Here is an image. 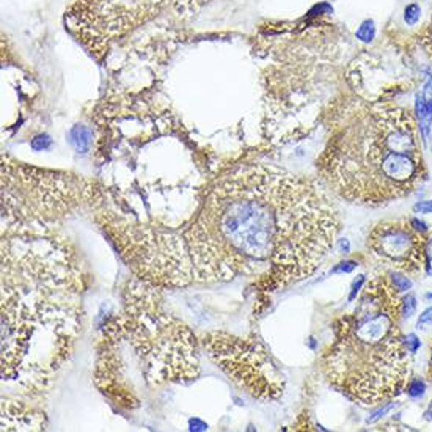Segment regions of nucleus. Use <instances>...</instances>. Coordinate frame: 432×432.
<instances>
[{
	"label": "nucleus",
	"mask_w": 432,
	"mask_h": 432,
	"mask_svg": "<svg viewBox=\"0 0 432 432\" xmlns=\"http://www.w3.org/2000/svg\"><path fill=\"white\" fill-rule=\"evenodd\" d=\"M340 217L315 183L269 163H241L207 189L181 232L158 228L162 286L252 279L277 291L315 274L330 255Z\"/></svg>",
	"instance_id": "f257e3e1"
},
{
	"label": "nucleus",
	"mask_w": 432,
	"mask_h": 432,
	"mask_svg": "<svg viewBox=\"0 0 432 432\" xmlns=\"http://www.w3.org/2000/svg\"><path fill=\"white\" fill-rule=\"evenodd\" d=\"M84 277L49 227L4 225L2 381L41 393L68 363L84 325Z\"/></svg>",
	"instance_id": "f03ea898"
},
{
	"label": "nucleus",
	"mask_w": 432,
	"mask_h": 432,
	"mask_svg": "<svg viewBox=\"0 0 432 432\" xmlns=\"http://www.w3.org/2000/svg\"><path fill=\"white\" fill-rule=\"evenodd\" d=\"M415 117L398 104L351 102L338 117L318 168L351 203L384 206L426 180Z\"/></svg>",
	"instance_id": "7ed1b4c3"
},
{
	"label": "nucleus",
	"mask_w": 432,
	"mask_h": 432,
	"mask_svg": "<svg viewBox=\"0 0 432 432\" xmlns=\"http://www.w3.org/2000/svg\"><path fill=\"white\" fill-rule=\"evenodd\" d=\"M198 342L188 325L166 310L158 286L134 277L124 289V308L112 316L98 347L94 381L107 396L114 394L126 369L118 404L124 406L129 376L154 389L180 384L200 374Z\"/></svg>",
	"instance_id": "20e7f679"
},
{
	"label": "nucleus",
	"mask_w": 432,
	"mask_h": 432,
	"mask_svg": "<svg viewBox=\"0 0 432 432\" xmlns=\"http://www.w3.org/2000/svg\"><path fill=\"white\" fill-rule=\"evenodd\" d=\"M401 319V297L392 281L367 283L357 307L335 324L323 363L327 381L362 406L399 396L411 376Z\"/></svg>",
	"instance_id": "39448f33"
},
{
	"label": "nucleus",
	"mask_w": 432,
	"mask_h": 432,
	"mask_svg": "<svg viewBox=\"0 0 432 432\" xmlns=\"http://www.w3.org/2000/svg\"><path fill=\"white\" fill-rule=\"evenodd\" d=\"M98 195L94 184L84 178L2 159V225L50 227Z\"/></svg>",
	"instance_id": "423d86ee"
},
{
	"label": "nucleus",
	"mask_w": 432,
	"mask_h": 432,
	"mask_svg": "<svg viewBox=\"0 0 432 432\" xmlns=\"http://www.w3.org/2000/svg\"><path fill=\"white\" fill-rule=\"evenodd\" d=\"M210 0H77L66 13L71 33L96 57L136 28L171 13L192 18Z\"/></svg>",
	"instance_id": "0eeeda50"
},
{
	"label": "nucleus",
	"mask_w": 432,
	"mask_h": 432,
	"mask_svg": "<svg viewBox=\"0 0 432 432\" xmlns=\"http://www.w3.org/2000/svg\"><path fill=\"white\" fill-rule=\"evenodd\" d=\"M200 345L230 381L250 396L275 401L283 394L285 377L261 342L225 332H210L200 338Z\"/></svg>",
	"instance_id": "6e6552de"
},
{
	"label": "nucleus",
	"mask_w": 432,
	"mask_h": 432,
	"mask_svg": "<svg viewBox=\"0 0 432 432\" xmlns=\"http://www.w3.org/2000/svg\"><path fill=\"white\" fill-rule=\"evenodd\" d=\"M368 249L392 266L394 271L416 274L424 267L426 259V236L415 232L407 220L381 222L371 230L368 236Z\"/></svg>",
	"instance_id": "1a4fd4ad"
},
{
	"label": "nucleus",
	"mask_w": 432,
	"mask_h": 432,
	"mask_svg": "<svg viewBox=\"0 0 432 432\" xmlns=\"http://www.w3.org/2000/svg\"><path fill=\"white\" fill-rule=\"evenodd\" d=\"M46 416L19 402L2 401V431H44Z\"/></svg>",
	"instance_id": "9d476101"
},
{
	"label": "nucleus",
	"mask_w": 432,
	"mask_h": 432,
	"mask_svg": "<svg viewBox=\"0 0 432 432\" xmlns=\"http://www.w3.org/2000/svg\"><path fill=\"white\" fill-rule=\"evenodd\" d=\"M415 114H416V118H418V129L421 132L423 141H426L429 137V132H431V126H432V109L423 101L421 94H416Z\"/></svg>",
	"instance_id": "9b49d317"
},
{
	"label": "nucleus",
	"mask_w": 432,
	"mask_h": 432,
	"mask_svg": "<svg viewBox=\"0 0 432 432\" xmlns=\"http://www.w3.org/2000/svg\"><path fill=\"white\" fill-rule=\"evenodd\" d=\"M70 140L72 146L77 150V153H87L92 145V132L90 129L84 128V126H76V128L70 132Z\"/></svg>",
	"instance_id": "f8f14e48"
},
{
	"label": "nucleus",
	"mask_w": 432,
	"mask_h": 432,
	"mask_svg": "<svg viewBox=\"0 0 432 432\" xmlns=\"http://www.w3.org/2000/svg\"><path fill=\"white\" fill-rule=\"evenodd\" d=\"M390 281L392 285L394 286V289H396L398 293H407L411 291L414 283L412 280L407 277V274L404 272H399V271H392L390 272Z\"/></svg>",
	"instance_id": "ddd939ff"
},
{
	"label": "nucleus",
	"mask_w": 432,
	"mask_h": 432,
	"mask_svg": "<svg viewBox=\"0 0 432 432\" xmlns=\"http://www.w3.org/2000/svg\"><path fill=\"white\" fill-rule=\"evenodd\" d=\"M355 36L359 38L362 43H371L372 40L376 38V24L372 19H367L362 22V26L357 28Z\"/></svg>",
	"instance_id": "4468645a"
},
{
	"label": "nucleus",
	"mask_w": 432,
	"mask_h": 432,
	"mask_svg": "<svg viewBox=\"0 0 432 432\" xmlns=\"http://www.w3.org/2000/svg\"><path fill=\"white\" fill-rule=\"evenodd\" d=\"M416 311V297L414 294H407L401 297V318L411 319Z\"/></svg>",
	"instance_id": "2eb2a0df"
},
{
	"label": "nucleus",
	"mask_w": 432,
	"mask_h": 432,
	"mask_svg": "<svg viewBox=\"0 0 432 432\" xmlns=\"http://www.w3.org/2000/svg\"><path fill=\"white\" fill-rule=\"evenodd\" d=\"M399 406V402H394V401H390V402H384V404L379 407V409H376L374 412H372L368 418H367V423L368 424H374V423H377L379 420L381 418H384L385 415H389L393 409H396Z\"/></svg>",
	"instance_id": "dca6fc26"
},
{
	"label": "nucleus",
	"mask_w": 432,
	"mask_h": 432,
	"mask_svg": "<svg viewBox=\"0 0 432 432\" xmlns=\"http://www.w3.org/2000/svg\"><path fill=\"white\" fill-rule=\"evenodd\" d=\"M421 18V9L418 4H409L404 9V22L407 26H416Z\"/></svg>",
	"instance_id": "f3484780"
},
{
	"label": "nucleus",
	"mask_w": 432,
	"mask_h": 432,
	"mask_svg": "<svg viewBox=\"0 0 432 432\" xmlns=\"http://www.w3.org/2000/svg\"><path fill=\"white\" fill-rule=\"evenodd\" d=\"M406 392L411 398H421L426 392V384L421 379H411L406 385Z\"/></svg>",
	"instance_id": "a211bd4d"
},
{
	"label": "nucleus",
	"mask_w": 432,
	"mask_h": 432,
	"mask_svg": "<svg viewBox=\"0 0 432 432\" xmlns=\"http://www.w3.org/2000/svg\"><path fill=\"white\" fill-rule=\"evenodd\" d=\"M406 347H407V352H411V354H416V351H418L420 349V346H421V341H420V338L416 337L415 333H409V335H406Z\"/></svg>",
	"instance_id": "6ab92c4d"
},
{
	"label": "nucleus",
	"mask_w": 432,
	"mask_h": 432,
	"mask_svg": "<svg viewBox=\"0 0 432 432\" xmlns=\"http://www.w3.org/2000/svg\"><path fill=\"white\" fill-rule=\"evenodd\" d=\"M364 281H367V277L364 275H359L352 283V289H351V294H349V301H354L357 299V294H359L362 291V288L364 286Z\"/></svg>",
	"instance_id": "aec40b11"
},
{
	"label": "nucleus",
	"mask_w": 432,
	"mask_h": 432,
	"mask_svg": "<svg viewBox=\"0 0 432 432\" xmlns=\"http://www.w3.org/2000/svg\"><path fill=\"white\" fill-rule=\"evenodd\" d=\"M429 324H432V305L420 315L418 321H416V329H424Z\"/></svg>",
	"instance_id": "412c9836"
},
{
	"label": "nucleus",
	"mask_w": 432,
	"mask_h": 432,
	"mask_svg": "<svg viewBox=\"0 0 432 432\" xmlns=\"http://www.w3.org/2000/svg\"><path fill=\"white\" fill-rule=\"evenodd\" d=\"M423 101L428 104V106L432 109V76H428L426 84L423 87V92L420 93Z\"/></svg>",
	"instance_id": "4be33fe9"
},
{
	"label": "nucleus",
	"mask_w": 432,
	"mask_h": 432,
	"mask_svg": "<svg viewBox=\"0 0 432 432\" xmlns=\"http://www.w3.org/2000/svg\"><path fill=\"white\" fill-rule=\"evenodd\" d=\"M424 269H426V274L429 277H432V237L428 239V245H426V259H424Z\"/></svg>",
	"instance_id": "5701e85b"
},
{
	"label": "nucleus",
	"mask_w": 432,
	"mask_h": 432,
	"mask_svg": "<svg viewBox=\"0 0 432 432\" xmlns=\"http://www.w3.org/2000/svg\"><path fill=\"white\" fill-rule=\"evenodd\" d=\"M409 222H411V225L414 227L415 232H418V233L423 234V236H426V234H428L429 227H428V223H426V222H423V220L416 219V217H412Z\"/></svg>",
	"instance_id": "b1692460"
},
{
	"label": "nucleus",
	"mask_w": 432,
	"mask_h": 432,
	"mask_svg": "<svg viewBox=\"0 0 432 432\" xmlns=\"http://www.w3.org/2000/svg\"><path fill=\"white\" fill-rule=\"evenodd\" d=\"M415 214H432V200L428 201H420L414 206Z\"/></svg>",
	"instance_id": "393cba45"
},
{
	"label": "nucleus",
	"mask_w": 432,
	"mask_h": 432,
	"mask_svg": "<svg viewBox=\"0 0 432 432\" xmlns=\"http://www.w3.org/2000/svg\"><path fill=\"white\" fill-rule=\"evenodd\" d=\"M357 266H359V264H357L355 261H342V263L337 264V267H333L332 272H335V274H338V272L349 274V272H352Z\"/></svg>",
	"instance_id": "a878e982"
},
{
	"label": "nucleus",
	"mask_w": 432,
	"mask_h": 432,
	"mask_svg": "<svg viewBox=\"0 0 432 432\" xmlns=\"http://www.w3.org/2000/svg\"><path fill=\"white\" fill-rule=\"evenodd\" d=\"M338 247H340L341 253H349V250H351V244H349L347 239H341L338 242Z\"/></svg>",
	"instance_id": "bb28decb"
},
{
	"label": "nucleus",
	"mask_w": 432,
	"mask_h": 432,
	"mask_svg": "<svg viewBox=\"0 0 432 432\" xmlns=\"http://www.w3.org/2000/svg\"><path fill=\"white\" fill-rule=\"evenodd\" d=\"M428 381L432 384V341H431V354H429V363H428Z\"/></svg>",
	"instance_id": "cd10ccee"
},
{
	"label": "nucleus",
	"mask_w": 432,
	"mask_h": 432,
	"mask_svg": "<svg viewBox=\"0 0 432 432\" xmlns=\"http://www.w3.org/2000/svg\"><path fill=\"white\" fill-rule=\"evenodd\" d=\"M426 416H428V418H432V402H431V404H429V409H428V411H426Z\"/></svg>",
	"instance_id": "c85d7f7f"
},
{
	"label": "nucleus",
	"mask_w": 432,
	"mask_h": 432,
	"mask_svg": "<svg viewBox=\"0 0 432 432\" xmlns=\"http://www.w3.org/2000/svg\"><path fill=\"white\" fill-rule=\"evenodd\" d=\"M431 153H432V134H431Z\"/></svg>",
	"instance_id": "c756f323"
}]
</instances>
